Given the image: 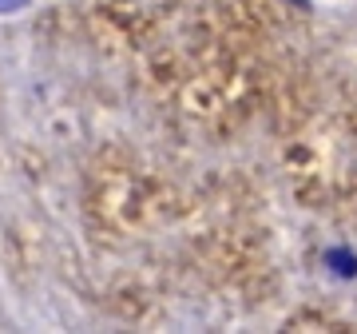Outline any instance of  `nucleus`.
Instances as JSON below:
<instances>
[]
</instances>
